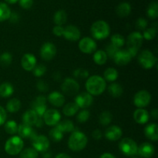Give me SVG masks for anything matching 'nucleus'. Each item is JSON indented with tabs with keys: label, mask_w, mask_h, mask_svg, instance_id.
Instances as JSON below:
<instances>
[{
	"label": "nucleus",
	"mask_w": 158,
	"mask_h": 158,
	"mask_svg": "<svg viewBox=\"0 0 158 158\" xmlns=\"http://www.w3.org/2000/svg\"><path fill=\"white\" fill-rule=\"evenodd\" d=\"M120 50V49L117 48L116 46H114V45H112L110 43V45H107L106 47V53L107 55V57H110L111 59H114V56L117 54V52Z\"/></svg>",
	"instance_id": "nucleus-47"
},
{
	"label": "nucleus",
	"mask_w": 158,
	"mask_h": 158,
	"mask_svg": "<svg viewBox=\"0 0 158 158\" xmlns=\"http://www.w3.org/2000/svg\"><path fill=\"white\" fill-rule=\"evenodd\" d=\"M39 154L34 148H29L23 150L19 154L20 158H38Z\"/></svg>",
	"instance_id": "nucleus-37"
},
{
	"label": "nucleus",
	"mask_w": 158,
	"mask_h": 158,
	"mask_svg": "<svg viewBox=\"0 0 158 158\" xmlns=\"http://www.w3.org/2000/svg\"><path fill=\"white\" fill-rule=\"evenodd\" d=\"M46 72V67L45 65L43 64H39L35 66L33 69H32V73L35 77H40L45 74Z\"/></svg>",
	"instance_id": "nucleus-46"
},
{
	"label": "nucleus",
	"mask_w": 158,
	"mask_h": 158,
	"mask_svg": "<svg viewBox=\"0 0 158 158\" xmlns=\"http://www.w3.org/2000/svg\"><path fill=\"white\" fill-rule=\"evenodd\" d=\"M106 87V80L100 76L94 75L88 77L86 82V89L92 96H99L103 94Z\"/></svg>",
	"instance_id": "nucleus-1"
},
{
	"label": "nucleus",
	"mask_w": 158,
	"mask_h": 158,
	"mask_svg": "<svg viewBox=\"0 0 158 158\" xmlns=\"http://www.w3.org/2000/svg\"><path fill=\"white\" fill-rule=\"evenodd\" d=\"M63 36L69 41L76 42L80 40V36H81V32L77 26L69 25L64 28Z\"/></svg>",
	"instance_id": "nucleus-16"
},
{
	"label": "nucleus",
	"mask_w": 158,
	"mask_h": 158,
	"mask_svg": "<svg viewBox=\"0 0 158 158\" xmlns=\"http://www.w3.org/2000/svg\"><path fill=\"white\" fill-rule=\"evenodd\" d=\"M73 76L77 80H86L89 77V72L86 69H83V68H79L74 71Z\"/></svg>",
	"instance_id": "nucleus-44"
},
{
	"label": "nucleus",
	"mask_w": 158,
	"mask_h": 158,
	"mask_svg": "<svg viewBox=\"0 0 158 158\" xmlns=\"http://www.w3.org/2000/svg\"><path fill=\"white\" fill-rule=\"evenodd\" d=\"M43 153H44V154H43V157H44V158H50L51 154H50V153L48 152V151H45V152H43Z\"/></svg>",
	"instance_id": "nucleus-59"
},
{
	"label": "nucleus",
	"mask_w": 158,
	"mask_h": 158,
	"mask_svg": "<svg viewBox=\"0 0 158 158\" xmlns=\"http://www.w3.org/2000/svg\"><path fill=\"white\" fill-rule=\"evenodd\" d=\"M157 57L152 52L148 49L143 50L138 56V63L143 69H152L155 65H157Z\"/></svg>",
	"instance_id": "nucleus-5"
},
{
	"label": "nucleus",
	"mask_w": 158,
	"mask_h": 158,
	"mask_svg": "<svg viewBox=\"0 0 158 158\" xmlns=\"http://www.w3.org/2000/svg\"><path fill=\"white\" fill-rule=\"evenodd\" d=\"M148 15L151 19H155L158 16V4L157 2H153L148 8Z\"/></svg>",
	"instance_id": "nucleus-40"
},
{
	"label": "nucleus",
	"mask_w": 158,
	"mask_h": 158,
	"mask_svg": "<svg viewBox=\"0 0 158 158\" xmlns=\"http://www.w3.org/2000/svg\"><path fill=\"white\" fill-rule=\"evenodd\" d=\"M5 1H6L7 2H9V3H11V4H13V3L16 2L18 0H5Z\"/></svg>",
	"instance_id": "nucleus-60"
},
{
	"label": "nucleus",
	"mask_w": 158,
	"mask_h": 158,
	"mask_svg": "<svg viewBox=\"0 0 158 158\" xmlns=\"http://www.w3.org/2000/svg\"><path fill=\"white\" fill-rule=\"evenodd\" d=\"M6 117H7V114H6V110L2 106H0V126L6 123Z\"/></svg>",
	"instance_id": "nucleus-52"
},
{
	"label": "nucleus",
	"mask_w": 158,
	"mask_h": 158,
	"mask_svg": "<svg viewBox=\"0 0 158 158\" xmlns=\"http://www.w3.org/2000/svg\"><path fill=\"white\" fill-rule=\"evenodd\" d=\"M67 19V15L64 10H59L54 14L53 21L56 26H63Z\"/></svg>",
	"instance_id": "nucleus-33"
},
{
	"label": "nucleus",
	"mask_w": 158,
	"mask_h": 158,
	"mask_svg": "<svg viewBox=\"0 0 158 158\" xmlns=\"http://www.w3.org/2000/svg\"><path fill=\"white\" fill-rule=\"evenodd\" d=\"M87 142L88 139L86 134L79 131H74L68 140V147L71 151L77 152L84 149L87 145Z\"/></svg>",
	"instance_id": "nucleus-2"
},
{
	"label": "nucleus",
	"mask_w": 158,
	"mask_h": 158,
	"mask_svg": "<svg viewBox=\"0 0 158 158\" xmlns=\"http://www.w3.org/2000/svg\"><path fill=\"white\" fill-rule=\"evenodd\" d=\"M24 147V143L20 137L13 136L7 140L5 143V151L9 155L15 156L20 154Z\"/></svg>",
	"instance_id": "nucleus-4"
},
{
	"label": "nucleus",
	"mask_w": 158,
	"mask_h": 158,
	"mask_svg": "<svg viewBox=\"0 0 158 158\" xmlns=\"http://www.w3.org/2000/svg\"><path fill=\"white\" fill-rule=\"evenodd\" d=\"M144 134L149 140L157 141L158 140V126L157 123H150L144 129Z\"/></svg>",
	"instance_id": "nucleus-24"
},
{
	"label": "nucleus",
	"mask_w": 158,
	"mask_h": 158,
	"mask_svg": "<svg viewBox=\"0 0 158 158\" xmlns=\"http://www.w3.org/2000/svg\"><path fill=\"white\" fill-rule=\"evenodd\" d=\"M21 108V102L16 98L11 99L6 104V110L9 113H16Z\"/></svg>",
	"instance_id": "nucleus-32"
},
{
	"label": "nucleus",
	"mask_w": 158,
	"mask_h": 158,
	"mask_svg": "<svg viewBox=\"0 0 158 158\" xmlns=\"http://www.w3.org/2000/svg\"><path fill=\"white\" fill-rule=\"evenodd\" d=\"M33 0H19V5L23 9H28L32 7Z\"/></svg>",
	"instance_id": "nucleus-50"
},
{
	"label": "nucleus",
	"mask_w": 158,
	"mask_h": 158,
	"mask_svg": "<svg viewBox=\"0 0 158 158\" xmlns=\"http://www.w3.org/2000/svg\"><path fill=\"white\" fill-rule=\"evenodd\" d=\"M148 26V21L143 18H139L136 21V28L138 30H145Z\"/></svg>",
	"instance_id": "nucleus-48"
},
{
	"label": "nucleus",
	"mask_w": 158,
	"mask_h": 158,
	"mask_svg": "<svg viewBox=\"0 0 158 158\" xmlns=\"http://www.w3.org/2000/svg\"><path fill=\"white\" fill-rule=\"evenodd\" d=\"M49 137L52 139L53 141L55 142H60V140H62L63 137V133L61 132L58 128L56 127L52 128L49 131Z\"/></svg>",
	"instance_id": "nucleus-41"
},
{
	"label": "nucleus",
	"mask_w": 158,
	"mask_h": 158,
	"mask_svg": "<svg viewBox=\"0 0 158 158\" xmlns=\"http://www.w3.org/2000/svg\"><path fill=\"white\" fill-rule=\"evenodd\" d=\"M113 119V116L110 112L109 111H103L100 114V117H99V121L100 124L103 126H107L111 123Z\"/></svg>",
	"instance_id": "nucleus-38"
},
{
	"label": "nucleus",
	"mask_w": 158,
	"mask_h": 158,
	"mask_svg": "<svg viewBox=\"0 0 158 158\" xmlns=\"http://www.w3.org/2000/svg\"><path fill=\"white\" fill-rule=\"evenodd\" d=\"M40 56L43 60L50 61L55 57L56 54V47L52 43H45L40 49Z\"/></svg>",
	"instance_id": "nucleus-9"
},
{
	"label": "nucleus",
	"mask_w": 158,
	"mask_h": 158,
	"mask_svg": "<svg viewBox=\"0 0 158 158\" xmlns=\"http://www.w3.org/2000/svg\"><path fill=\"white\" fill-rule=\"evenodd\" d=\"M21 66L25 70L32 71L36 66V58L32 53H26L21 60Z\"/></svg>",
	"instance_id": "nucleus-19"
},
{
	"label": "nucleus",
	"mask_w": 158,
	"mask_h": 158,
	"mask_svg": "<svg viewBox=\"0 0 158 158\" xmlns=\"http://www.w3.org/2000/svg\"><path fill=\"white\" fill-rule=\"evenodd\" d=\"M104 80L108 82H114L118 78V72L113 67H109L104 71Z\"/></svg>",
	"instance_id": "nucleus-34"
},
{
	"label": "nucleus",
	"mask_w": 158,
	"mask_h": 158,
	"mask_svg": "<svg viewBox=\"0 0 158 158\" xmlns=\"http://www.w3.org/2000/svg\"><path fill=\"white\" fill-rule=\"evenodd\" d=\"M79 107L75 103H69L64 106L63 109V113L66 117H72L78 113Z\"/></svg>",
	"instance_id": "nucleus-31"
},
{
	"label": "nucleus",
	"mask_w": 158,
	"mask_h": 158,
	"mask_svg": "<svg viewBox=\"0 0 158 158\" xmlns=\"http://www.w3.org/2000/svg\"><path fill=\"white\" fill-rule=\"evenodd\" d=\"M9 19H10L11 23H18L19 19V16L17 13L15 12H11V15L10 17H9Z\"/></svg>",
	"instance_id": "nucleus-54"
},
{
	"label": "nucleus",
	"mask_w": 158,
	"mask_h": 158,
	"mask_svg": "<svg viewBox=\"0 0 158 158\" xmlns=\"http://www.w3.org/2000/svg\"><path fill=\"white\" fill-rule=\"evenodd\" d=\"M156 34H157V29L154 27L148 28V29L143 30V38L147 40H152L155 38Z\"/></svg>",
	"instance_id": "nucleus-45"
},
{
	"label": "nucleus",
	"mask_w": 158,
	"mask_h": 158,
	"mask_svg": "<svg viewBox=\"0 0 158 158\" xmlns=\"http://www.w3.org/2000/svg\"><path fill=\"white\" fill-rule=\"evenodd\" d=\"M131 12V6L128 2H121L117 6L116 12L117 15L121 18L127 17L130 15Z\"/></svg>",
	"instance_id": "nucleus-27"
},
{
	"label": "nucleus",
	"mask_w": 158,
	"mask_h": 158,
	"mask_svg": "<svg viewBox=\"0 0 158 158\" xmlns=\"http://www.w3.org/2000/svg\"><path fill=\"white\" fill-rule=\"evenodd\" d=\"M150 115L146 110L138 108L134 113V119L139 124H145L149 120Z\"/></svg>",
	"instance_id": "nucleus-23"
},
{
	"label": "nucleus",
	"mask_w": 158,
	"mask_h": 158,
	"mask_svg": "<svg viewBox=\"0 0 158 158\" xmlns=\"http://www.w3.org/2000/svg\"><path fill=\"white\" fill-rule=\"evenodd\" d=\"M43 124H44V121H43V120L42 119V117H39L36 123H35V126L37 127H42L43 126Z\"/></svg>",
	"instance_id": "nucleus-55"
},
{
	"label": "nucleus",
	"mask_w": 158,
	"mask_h": 158,
	"mask_svg": "<svg viewBox=\"0 0 158 158\" xmlns=\"http://www.w3.org/2000/svg\"><path fill=\"white\" fill-rule=\"evenodd\" d=\"M17 133L19 134V137L23 138H30L32 140L33 137L36 136L35 131H33L32 127L31 126H29L25 123H21L18 126V131Z\"/></svg>",
	"instance_id": "nucleus-21"
},
{
	"label": "nucleus",
	"mask_w": 158,
	"mask_h": 158,
	"mask_svg": "<svg viewBox=\"0 0 158 158\" xmlns=\"http://www.w3.org/2000/svg\"><path fill=\"white\" fill-rule=\"evenodd\" d=\"M100 158H116V157H114L112 154H110V153H104V154H103L101 156H100Z\"/></svg>",
	"instance_id": "nucleus-57"
},
{
	"label": "nucleus",
	"mask_w": 158,
	"mask_h": 158,
	"mask_svg": "<svg viewBox=\"0 0 158 158\" xmlns=\"http://www.w3.org/2000/svg\"><path fill=\"white\" fill-rule=\"evenodd\" d=\"M12 56L9 52H3L0 55V65L2 66H9L12 63Z\"/></svg>",
	"instance_id": "nucleus-42"
},
{
	"label": "nucleus",
	"mask_w": 158,
	"mask_h": 158,
	"mask_svg": "<svg viewBox=\"0 0 158 158\" xmlns=\"http://www.w3.org/2000/svg\"><path fill=\"white\" fill-rule=\"evenodd\" d=\"M14 88L9 83H3L0 85V96L3 98H8L13 94Z\"/></svg>",
	"instance_id": "nucleus-28"
},
{
	"label": "nucleus",
	"mask_w": 158,
	"mask_h": 158,
	"mask_svg": "<svg viewBox=\"0 0 158 158\" xmlns=\"http://www.w3.org/2000/svg\"><path fill=\"white\" fill-rule=\"evenodd\" d=\"M74 103L78 106L79 108L86 109L93 104L94 98H93V96L88 94L87 92H82L76 97Z\"/></svg>",
	"instance_id": "nucleus-14"
},
{
	"label": "nucleus",
	"mask_w": 158,
	"mask_h": 158,
	"mask_svg": "<svg viewBox=\"0 0 158 158\" xmlns=\"http://www.w3.org/2000/svg\"><path fill=\"white\" fill-rule=\"evenodd\" d=\"M97 43L90 37H84L79 42V49L82 52L90 54L97 50Z\"/></svg>",
	"instance_id": "nucleus-12"
},
{
	"label": "nucleus",
	"mask_w": 158,
	"mask_h": 158,
	"mask_svg": "<svg viewBox=\"0 0 158 158\" xmlns=\"http://www.w3.org/2000/svg\"><path fill=\"white\" fill-rule=\"evenodd\" d=\"M133 158H138V157H134Z\"/></svg>",
	"instance_id": "nucleus-61"
},
{
	"label": "nucleus",
	"mask_w": 158,
	"mask_h": 158,
	"mask_svg": "<svg viewBox=\"0 0 158 158\" xmlns=\"http://www.w3.org/2000/svg\"><path fill=\"white\" fill-rule=\"evenodd\" d=\"M107 55H106V52L103 50H97L94 52V61L96 64L101 65L105 64L107 61Z\"/></svg>",
	"instance_id": "nucleus-30"
},
{
	"label": "nucleus",
	"mask_w": 158,
	"mask_h": 158,
	"mask_svg": "<svg viewBox=\"0 0 158 158\" xmlns=\"http://www.w3.org/2000/svg\"><path fill=\"white\" fill-rule=\"evenodd\" d=\"M89 111L86 109H83L77 114V120L80 123H86L89 118Z\"/></svg>",
	"instance_id": "nucleus-43"
},
{
	"label": "nucleus",
	"mask_w": 158,
	"mask_h": 158,
	"mask_svg": "<svg viewBox=\"0 0 158 158\" xmlns=\"http://www.w3.org/2000/svg\"><path fill=\"white\" fill-rule=\"evenodd\" d=\"M47 99L49 103L56 107H60L65 103V97L58 91H54L49 94Z\"/></svg>",
	"instance_id": "nucleus-22"
},
{
	"label": "nucleus",
	"mask_w": 158,
	"mask_h": 158,
	"mask_svg": "<svg viewBox=\"0 0 158 158\" xmlns=\"http://www.w3.org/2000/svg\"><path fill=\"white\" fill-rule=\"evenodd\" d=\"M32 110L36 113L39 117H42L46 111V98L45 96H38L32 103Z\"/></svg>",
	"instance_id": "nucleus-15"
},
{
	"label": "nucleus",
	"mask_w": 158,
	"mask_h": 158,
	"mask_svg": "<svg viewBox=\"0 0 158 158\" xmlns=\"http://www.w3.org/2000/svg\"><path fill=\"white\" fill-rule=\"evenodd\" d=\"M55 158H72L69 155L65 154V153H61V154H59L56 156Z\"/></svg>",
	"instance_id": "nucleus-58"
},
{
	"label": "nucleus",
	"mask_w": 158,
	"mask_h": 158,
	"mask_svg": "<svg viewBox=\"0 0 158 158\" xmlns=\"http://www.w3.org/2000/svg\"><path fill=\"white\" fill-rule=\"evenodd\" d=\"M155 149L152 143L145 142L138 147L137 154L143 158H151L154 156Z\"/></svg>",
	"instance_id": "nucleus-20"
},
{
	"label": "nucleus",
	"mask_w": 158,
	"mask_h": 158,
	"mask_svg": "<svg viewBox=\"0 0 158 158\" xmlns=\"http://www.w3.org/2000/svg\"><path fill=\"white\" fill-rule=\"evenodd\" d=\"M108 93L110 94L111 97L114 98H118L123 94V89L120 84L117 83H114L110 84L108 87Z\"/></svg>",
	"instance_id": "nucleus-29"
},
{
	"label": "nucleus",
	"mask_w": 158,
	"mask_h": 158,
	"mask_svg": "<svg viewBox=\"0 0 158 158\" xmlns=\"http://www.w3.org/2000/svg\"><path fill=\"white\" fill-rule=\"evenodd\" d=\"M92 36L98 40H105L109 36L110 33V28L106 22L103 20H98L93 23L90 28Z\"/></svg>",
	"instance_id": "nucleus-3"
},
{
	"label": "nucleus",
	"mask_w": 158,
	"mask_h": 158,
	"mask_svg": "<svg viewBox=\"0 0 158 158\" xmlns=\"http://www.w3.org/2000/svg\"><path fill=\"white\" fill-rule=\"evenodd\" d=\"M143 38L140 32H133L127 37V49H134L139 51L143 43Z\"/></svg>",
	"instance_id": "nucleus-13"
},
{
	"label": "nucleus",
	"mask_w": 158,
	"mask_h": 158,
	"mask_svg": "<svg viewBox=\"0 0 158 158\" xmlns=\"http://www.w3.org/2000/svg\"><path fill=\"white\" fill-rule=\"evenodd\" d=\"M43 117L44 123L47 124L48 126L52 127L56 126L60 122V119H61V115L57 110L49 109L46 110Z\"/></svg>",
	"instance_id": "nucleus-11"
},
{
	"label": "nucleus",
	"mask_w": 158,
	"mask_h": 158,
	"mask_svg": "<svg viewBox=\"0 0 158 158\" xmlns=\"http://www.w3.org/2000/svg\"><path fill=\"white\" fill-rule=\"evenodd\" d=\"M131 56L128 52L127 50L125 49H120L114 56V63L117 64L118 66H126L131 61Z\"/></svg>",
	"instance_id": "nucleus-17"
},
{
	"label": "nucleus",
	"mask_w": 158,
	"mask_h": 158,
	"mask_svg": "<svg viewBox=\"0 0 158 158\" xmlns=\"http://www.w3.org/2000/svg\"><path fill=\"white\" fill-rule=\"evenodd\" d=\"M57 128L63 133H70L75 131V126L71 120H65L61 122H59L56 125Z\"/></svg>",
	"instance_id": "nucleus-26"
},
{
	"label": "nucleus",
	"mask_w": 158,
	"mask_h": 158,
	"mask_svg": "<svg viewBox=\"0 0 158 158\" xmlns=\"http://www.w3.org/2000/svg\"><path fill=\"white\" fill-rule=\"evenodd\" d=\"M102 136H103V134H102V132L100 131V130L96 129L93 131L92 137H94V139H95V140H100V139L102 138Z\"/></svg>",
	"instance_id": "nucleus-53"
},
{
	"label": "nucleus",
	"mask_w": 158,
	"mask_h": 158,
	"mask_svg": "<svg viewBox=\"0 0 158 158\" xmlns=\"http://www.w3.org/2000/svg\"><path fill=\"white\" fill-rule=\"evenodd\" d=\"M32 148L37 152H45L49 148V141L44 135H36L32 139Z\"/></svg>",
	"instance_id": "nucleus-10"
},
{
	"label": "nucleus",
	"mask_w": 158,
	"mask_h": 158,
	"mask_svg": "<svg viewBox=\"0 0 158 158\" xmlns=\"http://www.w3.org/2000/svg\"><path fill=\"white\" fill-rule=\"evenodd\" d=\"M151 96L148 90H140L134 95V103L137 108H144L150 104Z\"/></svg>",
	"instance_id": "nucleus-7"
},
{
	"label": "nucleus",
	"mask_w": 158,
	"mask_h": 158,
	"mask_svg": "<svg viewBox=\"0 0 158 158\" xmlns=\"http://www.w3.org/2000/svg\"><path fill=\"white\" fill-rule=\"evenodd\" d=\"M119 149L124 155L128 157H133L137 154L138 146L133 139L126 138L122 139L119 143Z\"/></svg>",
	"instance_id": "nucleus-6"
},
{
	"label": "nucleus",
	"mask_w": 158,
	"mask_h": 158,
	"mask_svg": "<svg viewBox=\"0 0 158 158\" xmlns=\"http://www.w3.org/2000/svg\"><path fill=\"white\" fill-rule=\"evenodd\" d=\"M63 32H64V28L61 26H54L53 29H52V32H53V34L58 37L63 36Z\"/></svg>",
	"instance_id": "nucleus-49"
},
{
	"label": "nucleus",
	"mask_w": 158,
	"mask_h": 158,
	"mask_svg": "<svg viewBox=\"0 0 158 158\" xmlns=\"http://www.w3.org/2000/svg\"><path fill=\"white\" fill-rule=\"evenodd\" d=\"M110 40L111 44L114 45V46H116L118 49L122 47L125 43V39L120 34H114V35H113L111 36Z\"/></svg>",
	"instance_id": "nucleus-39"
},
{
	"label": "nucleus",
	"mask_w": 158,
	"mask_h": 158,
	"mask_svg": "<svg viewBox=\"0 0 158 158\" xmlns=\"http://www.w3.org/2000/svg\"><path fill=\"white\" fill-rule=\"evenodd\" d=\"M151 117H153V118L154 119V120H157V119L158 118V110H157V109H154V110H151Z\"/></svg>",
	"instance_id": "nucleus-56"
},
{
	"label": "nucleus",
	"mask_w": 158,
	"mask_h": 158,
	"mask_svg": "<svg viewBox=\"0 0 158 158\" xmlns=\"http://www.w3.org/2000/svg\"><path fill=\"white\" fill-rule=\"evenodd\" d=\"M11 15V10L6 3L0 2V22L9 19Z\"/></svg>",
	"instance_id": "nucleus-35"
},
{
	"label": "nucleus",
	"mask_w": 158,
	"mask_h": 158,
	"mask_svg": "<svg viewBox=\"0 0 158 158\" xmlns=\"http://www.w3.org/2000/svg\"><path fill=\"white\" fill-rule=\"evenodd\" d=\"M122 135H123L122 129L120 127L116 126V125L110 127L105 131V137L110 141H117L120 140Z\"/></svg>",
	"instance_id": "nucleus-18"
},
{
	"label": "nucleus",
	"mask_w": 158,
	"mask_h": 158,
	"mask_svg": "<svg viewBox=\"0 0 158 158\" xmlns=\"http://www.w3.org/2000/svg\"><path fill=\"white\" fill-rule=\"evenodd\" d=\"M39 117L36 113L33 110H29L26 111L23 116V123L27 124L29 126H33L35 124Z\"/></svg>",
	"instance_id": "nucleus-25"
},
{
	"label": "nucleus",
	"mask_w": 158,
	"mask_h": 158,
	"mask_svg": "<svg viewBox=\"0 0 158 158\" xmlns=\"http://www.w3.org/2000/svg\"><path fill=\"white\" fill-rule=\"evenodd\" d=\"M4 128L7 134H10V135H14L18 131V124L15 120H9L5 123Z\"/></svg>",
	"instance_id": "nucleus-36"
},
{
	"label": "nucleus",
	"mask_w": 158,
	"mask_h": 158,
	"mask_svg": "<svg viewBox=\"0 0 158 158\" xmlns=\"http://www.w3.org/2000/svg\"><path fill=\"white\" fill-rule=\"evenodd\" d=\"M61 89L63 94L67 96H73L78 93L80 85L78 82L72 78H66L61 85Z\"/></svg>",
	"instance_id": "nucleus-8"
},
{
	"label": "nucleus",
	"mask_w": 158,
	"mask_h": 158,
	"mask_svg": "<svg viewBox=\"0 0 158 158\" xmlns=\"http://www.w3.org/2000/svg\"><path fill=\"white\" fill-rule=\"evenodd\" d=\"M36 86H37V89H38L40 91H41V92H46V91L49 89L48 84H46V83H45L44 81H43V80H40V81H38V83H37L36 84Z\"/></svg>",
	"instance_id": "nucleus-51"
}]
</instances>
